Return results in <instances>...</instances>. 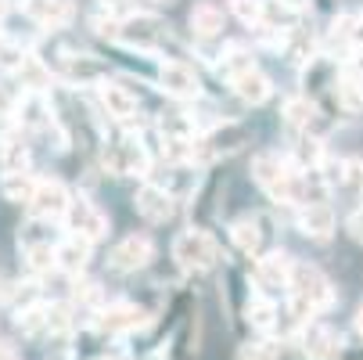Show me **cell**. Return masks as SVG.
Returning a JSON list of instances; mask_svg holds the SVG:
<instances>
[{
    "label": "cell",
    "instance_id": "6da1fadb",
    "mask_svg": "<svg viewBox=\"0 0 363 360\" xmlns=\"http://www.w3.org/2000/svg\"><path fill=\"white\" fill-rule=\"evenodd\" d=\"M252 177L274 202L306 205V170H298L288 156L277 151H259L252 159Z\"/></svg>",
    "mask_w": 363,
    "mask_h": 360
},
{
    "label": "cell",
    "instance_id": "7a4b0ae2",
    "mask_svg": "<svg viewBox=\"0 0 363 360\" xmlns=\"http://www.w3.org/2000/svg\"><path fill=\"white\" fill-rule=\"evenodd\" d=\"M288 299H291V317L295 324H306L313 314L328 310L335 302V288L324 278V271H317L313 263H291V281H288Z\"/></svg>",
    "mask_w": 363,
    "mask_h": 360
},
{
    "label": "cell",
    "instance_id": "3957f363",
    "mask_svg": "<svg viewBox=\"0 0 363 360\" xmlns=\"http://www.w3.org/2000/svg\"><path fill=\"white\" fill-rule=\"evenodd\" d=\"M173 260L180 263V271H209L220 260V245L209 231H180L173 238Z\"/></svg>",
    "mask_w": 363,
    "mask_h": 360
},
{
    "label": "cell",
    "instance_id": "277c9868",
    "mask_svg": "<svg viewBox=\"0 0 363 360\" xmlns=\"http://www.w3.org/2000/svg\"><path fill=\"white\" fill-rule=\"evenodd\" d=\"M105 170L116 173V177H147L151 170V159H147V151L137 137H116L105 144Z\"/></svg>",
    "mask_w": 363,
    "mask_h": 360
},
{
    "label": "cell",
    "instance_id": "5b68a950",
    "mask_svg": "<svg viewBox=\"0 0 363 360\" xmlns=\"http://www.w3.org/2000/svg\"><path fill=\"white\" fill-rule=\"evenodd\" d=\"M241 144H245V130H241V126H234V123L213 126V130H205V133L194 137V156H191V163H194V166H209V163L230 156V151H238Z\"/></svg>",
    "mask_w": 363,
    "mask_h": 360
},
{
    "label": "cell",
    "instance_id": "8992f818",
    "mask_svg": "<svg viewBox=\"0 0 363 360\" xmlns=\"http://www.w3.org/2000/svg\"><path fill=\"white\" fill-rule=\"evenodd\" d=\"M65 227H69V234H79L86 241H101L108 234V217L86 195H72L69 209H65Z\"/></svg>",
    "mask_w": 363,
    "mask_h": 360
},
{
    "label": "cell",
    "instance_id": "52a82bcc",
    "mask_svg": "<svg viewBox=\"0 0 363 360\" xmlns=\"http://www.w3.org/2000/svg\"><path fill=\"white\" fill-rule=\"evenodd\" d=\"M69 202H72V195H69V187L62 180H40L36 191H33V198L26 202V209H29L33 220L55 224V220H65Z\"/></svg>",
    "mask_w": 363,
    "mask_h": 360
},
{
    "label": "cell",
    "instance_id": "ba28073f",
    "mask_svg": "<svg viewBox=\"0 0 363 360\" xmlns=\"http://www.w3.org/2000/svg\"><path fill=\"white\" fill-rule=\"evenodd\" d=\"M298 342L309 360H342V335L328 321H306Z\"/></svg>",
    "mask_w": 363,
    "mask_h": 360
},
{
    "label": "cell",
    "instance_id": "9c48e42d",
    "mask_svg": "<svg viewBox=\"0 0 363 360\" xmlns=\"http://www.w3.org/2000/svg\"><path fill=\"white\" fill-rule=\"evenodd\" d=\"M291 256L288 252H267L255 260V288L263 295H277V292H288V281H291Z\"/></svg>",
    "mask_w": 363,
    "mask_h": 360
},
{
    "label": "cell",
    "instance_id": "30bf717a",
    "mask_svg": "<svg viewBox=\"0 0 363 360\" xmlns=\"http://www.w3.org/2000/svg\"><path fill=\"white\" fill-rule=\"evenodd\" d=\"M162 40H166V29L151 15H130L119 22V43H126L133 50H159Z\"/></svg>",
    "mask_w": 363,
    "mask_h": 360
},
{
    "label": "cell",
    "instance_id": "8fae6325",
    "mask_svg": "<svg viewBox=\"0 0 363 360\" xmlns=\"http://www.w3.org/2000/svg\"><path fill=\"white\" fill-rule=\"evenodd\" d=\"M15 123L18 130H29V133H47L55 130V112H50V101L43 90H26L18 109H15Z\"/></svg>",
    "mask_w": 363,
    "mask_h": 360
},
{
    "label": "cell",
    "instance_id": "7c38bea8",
    "mask_svg": "<svg viewBox=\"0 0 363 360\" xmlns=\"http://www.w3.org/2000/svg\"><path fill=\"white\" fill-rule=\"evenodd\" d=\"M151 256H155V241L147 238V234H126L116 249H112V267L116 271H123V274H133V271H140V267H147L151 263Z\"/></svg>",
    "mask_w": 363,
    "mask_h": 360
},
{
    "label": "cell",
    "instance_id": "4fadbf2b",
    "mask_svg": "<svg viewBox=\"0 0 363 360\" xmlns=\"http://www.w3.org/2000/svg\"><path fill=\"white\" fill-rule=\"evenodd\" d=\"M159 87H162L169 97H177V101H194V97L201 94V83H198L194 69L184 65V62H162V69H159Z\"/></svg>",
    "mask_w": 363,
    "mask_h": 360
},
{
    "label": "cell",
    "instance_id": "5bb4252c",
    "mask_svg": "<svg viewBox=\"0 0 363 360\" xmlns=\"http://www.w3.org/2000/svg\"><path fill=\"white\" fill-rule=\"evenodd\" d=\"M137 213L147 220V224H166V220H173V213H177V198L169 195V191H162L159 184H144L140 191H137Z\"/></svg>",
    "mask_w": 363,
    "mask_h": 360
},
{
    "label": "cell",
    "instance_id": "9a60e30c",
    "mask_svg": "<svg viewBox=\"0 0 363 360\" xmlns=\"http://www.w3.org/2000/svg\"><path fill=\"white\" fill-rule=\"evenodd\" d=\"M101 101H105V109H108V116L116 119V123H140V101H137V94L130 90V87H123V83H101Z\"/></svg>",
    "mask_w": 363,
    "mask_h": 360
},
{
    "label": "cell",
    "instance_id": "2e32d148",
    "mask_svg": "<svg viewBox=\"0 0 363 360\" xmlns=\"http://www.w3.org/2000/svg\"><path fill=\"white\" fill-rule=\"evenodd\" d=\"M298 231L313 241H328L335 234V209L328 202H309L298 205Z\"/></svg>",
    "mask_w": 363,
    "mask_h": 360
},
{
    "label": "cell",
    "instance_id": "e0dca14e",
    "mask_svg": "<svg viewBox=\"0 0 363 360\" xmlns=\"http://www.w3.org/2000/svg\"><path fill=\"white\" fill-rule=\"evenodd\" d=\"M284 119H288V126H295L298 133H309V137H320L328 130L324 112L309 97H291L288 105H284Z\"/></svg>",
    "mask_w": 363,
    "mask_h": 360
},
{
    "label": "cell",
    "instance_id": "ac0fdd59",
    "mask_svg": "<svg viewBox=\"0 0 363 360\" xmlns=\"http://www.w3.org/2000/svg\"><path fill=\"white\" fill-rule=\"evenodd\" d=\"M140 324H144V314L130 302H112L97 310V332H105V335H126Z\"/></svg>",
    "mask_w": 363,
    "mask_h": 360
},
{
    "label": "cell",
    "instance_id": "d6986e66",
    "mask_svg": "<svg viewBox=\"0 0 363 360\" xmlns=\"http://www.w3.org/2000/svg\"><path fill=\"white\" fill-rule=\"evenodd\" d=\"M162 173H166V177H159V173H147V177H151V184H159L162 191H169L177 202L187 198V195L198 187V170H194V163H166Z\"/></svg>",
    "mask_w": 363,
    "mask_h": 360
},
{
    "label": "cell",
    "instance_id": "ffe728a7",
    "mask_svg": "<svg viewBox=\"0 0 363 360\" xmlns=\"http://www.w3.org/2000/svg\"><path fill=\"white\" fill-rule=\"evenodd\" d=\"M62 76L72 87H90V83H105L108 69L101 65L97 58H90V55H65L62 58Z\"/></svg>",
    "mask_w": 363,
    "mask_h": 360
},
{
    "label": "cell",
    "instance_id": "44dd1931",
    "mask_svg": "<svg viewBox=\"0 0 363 360\" xmlns=\"http://www.w3.org/2000/svg\"><path fill=\"white\" fill-rule=\"evenodd\" d=\"M0 173H29V144L22 130H4L0 133Z\"/></svg>",
    "mask_w": 363,
    "mask_h": 360
},
{
    "label": "cell",
    "instance_id": "7402d4cb",
    "mask_svg": "<svg viewBox=\"0 0 363 360\" xmlns=\"http://www.w3.org/2000/svg\"><path fill=\"white\" fill-rule=\"evenodd\" d=\"M90 249H94V241H86V238H79V234H65L62 241H58V249H55V256H58V271L62 274H83L86 271V263H90Z\"/></svg>",
    "mask_w": 363,
    "mask_h": 360
},
{
    "label": "cell",
    "instance_id": "603a6c76",
    "mask_svg": "<svg viewBox=\"0 0 363 360\" xmlns=\"http://www.w3.org/2000/svg\"><path fill=\"white\" fill-rule=\"evenodd\" d=\"M335 97H338V109L342 112L359 116L363 112V76L352 72V69H342L338 80H335Z\"/></svg>",
    "mask_w": 363,
    "mask_h": 360
},
{
    "label": "cell",
    "instance_id": "cb8c5ba5",
    "mask_svg": "<svg viewBox=\"0 0 363 360\" xmlns=\"http://www.w3.org/2000/svg\"><path fill=\"white\" fill-rule=\"evenodd\" d=\"M230 87H234V94H238V97L245 101V105H263V101H267V97L274 94V87H270L267 72L259 69V65H255V69H248L245 76H238V80H234Z\"/></svg>",
    "mask_w": 363,
    "mask_h": 360
},
{
    "label": "cell",
    "instance_id": "d4e9b609",
    "mask_svg": "<svg viewBox=\"0 0 363 360\" xmlns=\"http://www.w3.org/2000/svg\"><path fill=\"white\" fill-rule=\"evenodd\" d=\"M29 15L43 29H62L72 22V0H29Z\"/></svg>",
    "mask_w": 363,
    "mask_h": 360
},
{
    "label": "cell",
    "instance_id": "484cf974",
    "mask_svg": "<svg viewBox=\"0 0 363 360\" xmlns=\"http://www.w3.org/2000/svg\"><path fill=\"white\" fill-rule=\"evenodd\" d=\"M248 324L259 332V335H274L277 328H281V321H277V302L270 299V295H252L248 299Z\"/></svg>",
    "mask_w": 363,
    "mask_h": 360
},
{
    "label": "cell",
    "instance_id": "4316f807",
    "mask_svg": "<svg viewBox=\"0 0 363 360\" xmlns=\"http://www.w3.org/2000/svg\"><path fill=\"white\" fill-rule=\"evenodd\" d=\"M191 29L201 40L220 36L223 33V11L213 4V0H201V4H194V11H191Z\"/></svg>",
    "mask_w": 363,
    "mask_h": 360
},
{
    "label": "cell",
    "instance_id": "83f0119b",
    "mask_svg": "<svg viewBox=\"0 0 363 360\" xmlns=\"http://www.w3.org/2000/svg\"><path fill=\"white\" fill-rule=\"evenodd\" d=\"M230 238H234V245H238L245 256H259V252H263V227H259L255 217L234 220V224H230Z\"/></svg>",
    "mask_w": 363,
    "mask_h": 360
},
{
    "label": "cell",
    "instance_id": "f1b7e54d",
    "mask_svg": "<svg viewBox=\"0 0 363 360\" xmlns=\"http://www.w3.org/2000/svg\"><path fill=\"white\" fill-rule=\"evenodd\" d=\"M298 170H320L324 166V144L320 137H309V133H298V144L291 148V156H288Z\"/></svg>",
    "mask_w": 363,
    "mask_h": 360
},
{
    "label": "cell",
    "instance_id": "f546056e",
    "mask_svg": "<svg viewBox=\"0 0 363 360\" xmlns=\"http://www.w3.org/2000/svg\"><path fill=\"white\" fill-rule=\"evenodd\" d=\"M328 40H331L335 47H342V50L359 47V15H338V18L331 22Z\"/></svg>",
    "mask_w": 363,
    "mask_h": 360
},
{
    "label": "cell",
    "instance_id": "4dcf8cb0",
    "mask_svg": "<svg viewBox=\"0 0 363 360\" xmlns=\"http://www.w3.org/2000/svg\"><path fill=\"white\" fill-rule=\"evenodd\" d=\"M36 184H40V177H33V173H8V177H0V191H4L8 202H29Z\"/></svg>",
    "mask_w": 363,
    "mask_h": 360
},
{
    "label": "cell",
    "instance_id": "1f68e13d",
    "mask_svg": "<svg viewBox=\"0 0 363 360\" xmlns=\"http://www.w3.org/2000/svg\"><path fill=\"white\" fill-rule=\"evenodd\" d=\"M216 69H220V76H227V80L234 83L238 76H245L248 69H255V62H252L248 50H241V47H227L223 55H220V62H216Z\"/></svg>",
    "mask_w": 363,
    "mask_h": 360
},
{
    "label": "cell",
    "instance_id": "d6a6232c",
    "mask_svg": "<svg viewBox=\"0 0 363 360\" xmlns=\"http://www.w3.org/2000/svg\"><path fill=\"white\" fill-rule=\"evenodd\" d=\"M159 130H162V137H180V141H194L198 137L194 116H184V112H162L159 116Z\"/></svg>",
    "mask_w": 363,
    "mask_h": 360
},
{
    "label": "cell",
    "instance_id": "836d02e7",
    "mask_svg": "<svg viewBox=\"0 0 363 360\" xmlns=\"http://www.w3.org/2000/svg\"><path fill=\"white\" fill-rule=\"evenodd\" d=\"M18 80H22L26 90H47V87H50V69H47L40 58L26 55V62H22V69H18Z\"/></svg>",
    "mask_w": 363,
    "mask_h": 360
},
{
    "label": "cell",
    "instance_id": "e575fe53",
    "mask_svg": "<svg viewBox=\"0 0 363 360\" xmlns=\"http://www.w3.org/2000/svg\"><path fill=\"white\" fill-rule=\"evenodd\" d=\"M230 11H234L245 26H263V18H267V0H230Z\"/></svg>",
    "mask_w": 363,
    "mask_h": 360
},
{
    "label": "cell",
    "instance_id": "d590c367",
    "mask_svg": "<svg viewBox=\"0 0 363 360\" xmlns=\"http://www.w3.org/2000/svg\"><path fill=\"white\" fill-rule=\"evenodd\" d=\"M29 50H22V43L8 40V36H0V69H8V72H18L22 62H26Z\"/></svg>",
    "mask_w": 363,
    "mask_h": 360
},
{
    "label": "cell",
    "instance_id": "8d00e7d4",
    "mask_svg": "<svg viewBox=\"0 0 363 360\" xmlns=\"http://www.w3.org/2000/svg\"><path fill=\"white\" fill-rule=\"evenodd\" d=\"M238 360H281V353L274 349V342H267V339H255V342L238 346Z\"/></svg>",
    "mask_w": 363,
    "mask_h": 360
},
{
    "label": "cell",
    "instance_id": "74e56055",
    "mask_svg": "<svg viewBox=\"0 0 363 360\" xmlns=\"http://www.w3.org/2000/svg\"><path fill=\"white\" fill-rule=\"evenodd\" d=\"M342 187L363 191V163L359 159H342Z\"/></svg>",
    "mask_w": 363,
    "mask_h": 360
},
{
    "label": "cell",
    "instance_id": "f35d334b",
    "mask_svg": "<svg viewBox=\"0 0 363 360\" xmlns=\"http://www.w3.org/2000/svg\"><path fill=\"white\" fill-rule=\"evenodd\" d=\"M284 43H288L295 62H309V58H313V40H306V33H291Z\"/></svg>",
    "mask_w": 363,
    "mask_h": 360
},
{
    "label": "cell",
    "instance_id": "ab89813d",
    "mask_svg": "<svg viewBox=\"0 0 363 360\" xmlns=\"http://www.w3.org/2000/svg\"><path fill=\"white\" fill-rule=\"evenodd\" d=\"M22 94H26V90H11L8 83H0V116H15Z\"/></svg>",
    "mask_w": 363,
    "mask_h": 360
},
{
    "label": "cell",
    "instance_id": "60d3db41",
    "mask_svg": "<svg viewBox=\"0 0 363 360\" xmlns=\"http://www.w3.org/2000/svg\"><path fill=\"white\" fill-rule=\"evenodd\" d=\"M345 231H349L356 241H363V209H356V213L345 220Z\"/></svg>",
    "mask_w": 363,
    "mask_h": 360
},
{
    "label": "cell",
    "instance_id": "b9f144b4",
    "mask_svg": "<svg viewBox=\"0 0 363 360\" xmlns=\"http://www.w3.org/2000/svg\"><path fill=\"white\" fill-rule=\"evenodd\" d=\"M345 69H352V72H359V76H363V43L349 50V62H345Z\"/></svg>",
    "mask_w": 363,
    "mask_h": 360
},
{
    "label": "cell",
    "instance_id": "7bdbcfd3",
    "mask_svg": "<svg viewBox=\"0 0 363 360\" xmlns=\"http://www.w3.org/2000/svg\"><path fill=\"white\" fill-rule=\"evenodd\" d=\"M281 4H284L288 11H295V15H302V11L309 8V0H281Z\"/></svg>",
    "mask_w": 363,
    "mask_h": 360
},
{
    "label": "cell",
    "instance_id": "ee69618b",
    "mask_svg": "<svg viewBox=\"0 0 363 360\" xmlns=\"http://www.w3.org/2000/svg\"><path fill=\"white\" fill-rule=\"evenodd\" d=\"M356 335L363 339V306H359V310H356Z\"/></svg>",
    "mask_w": 363,
    "mask_h": 360
},
{
    "label": "cell",
    "instance_id": "f6af8a7d",
    "mask_svg": "<svg viewBox=\"0 0 363 360\" xmlns=\"http://www.w3.org/2000/svg\"><path fill=\"white\" fill-rule=\"evenodd\" d=\"M4 15H8V0H0V22H4Z\"/></svg>",
    "mask_w": 363,
    "mask_h": 360
},
{
    "label": "cell",
    "instance_id": "bcb514c9",
    "mask_svg": "<svg viewBox=\"0 0 363 360\" xmlns=\"http://www.w3.org/2000/svg\"><path fill=\"white\" fill-rule=\"evenodd\" d=\"M50 360H72V356H65V353H58V356H50Z\"/></svg>",
    "mask_w": 363,
    "mask_h": 360
},
{
    "label": "cell",
    "instance_id": "7dc6e473",
    "mask_svg": "<svg viewBox=\"0 0 363 360\" xmlns=\"http://www.w3.org/2000/svg\"><path fill=\"white\" fill-rule=\"evenodd\" d=\"M359 43H363V15H359Z\"/></svg>",
    "mask_w": 363,
    "mask_h": 360
},
{
    "label": "cell",
    "instance_id": "c3c4849f",
    "mask_svg": "<svg viewBox=\"0 0 363 360\" xmlns=\"http://www.w3.org/2000/svg\"><path fill=\"white\" fill-rule=\"evenodd\" d=\"M155 4H173V0H155Z\"/></svg>",
    "mask_w": 363,
    "mask_h": 360
},
{
    "label": "cell",
    "instance_id": "681fc988",
    "mask_svg": "<svg viewBox=\"0 0 363 360\" xmlns=\"http://www.w3.org/2000/svg\"><path fill=\"white\" fill-rule=\"evenodd\" d=\"M359 195H363V191H359Z\"/></svg>",
    "mask_w": 363,
    "mask_h": 360
}]
</instances>
